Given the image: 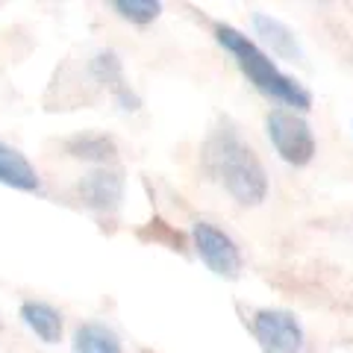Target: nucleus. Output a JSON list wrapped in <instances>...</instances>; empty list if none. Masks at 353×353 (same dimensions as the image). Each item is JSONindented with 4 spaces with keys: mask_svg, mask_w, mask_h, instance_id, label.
<instances>
[{
    "mask_svg": "<svg viewBox=\"0 0 353 353\" xmlns=\"http://www.w3.org/2000/svg\"><path fill=\"white\" fill-rule=\"evenodd\" d=\"M253 30H256V36L271 48L274 57L289 59V62H303L306 59L297 32L289 24H283L280 18L265 15V12H253Z\"/></svg>",
    "mask_w": 353,
    "mask_h": 353,
    "instance_id": "nucleus-8",
    "label": "nucleus"
},
{
    "mask_svg": "<svg viewBox=\"0 0 353 353\" xmlns=\"http://www.w3.org/2000/svg\"><path fill=\"white\" fill-rule=\"evenodd\" d=\"M88 71H92V77L101 85H106L109 92H112V97L118 101V106L124 109V112H136V109L141 106L139 94L130 88L127 77H124V65H121L118 53L115 50H101L94 53V59L88 62Z\"/></svg>",
    "mask_w": 353,
    "mask_h": 353,
    "instance_id": "nucleus-7",
    "label": "nucleus"
},
{
    "mask_svg": "<svg viewBox=\"0 0 353 353\" xmlns=\"http://www.w3.org/2000/svg\"><path fill=\"white\" fill-rule=\"evenodd\" d=\"M265 132H268V141L283 162L303 168V165L315 159V150H318L315 132L309 127V121L301 112H294V109H274V112H268Z\"/></svg>",
    "mask_w": 353,
    "mask_h": 353,
    "instance_id": "nucleus-3",
    "label": "nucleus"
},
{
    "mask_svg": "<svg viewBox=\"0 0 353 353\" xmlns=\"http://www.w3.org/2000/svg\"><path fill=\"white\" fill-rule=\"evenodd\" d=\"M201 162L209 180H215L236 203L241 206H259L268 197V174L253 148L239 136V130L230 121L209 132L203 148H201Z\"/></svg>",
    "mask_w": 353,
    "mask_h": 353,
    "instance_id": "nucleus-1",
    "label": "nucleus"
},
{
    "mask_svg": "<svg viewBox=\"0 0 353 353\" xmlns=\"http://www.w3.org/2000/svg\"><path fill=\"white\" fill-rule=\"evenodd\" d=\"M215 39L221 48L233 53L239 71L248 77V83L256 88V92H262L265 97H271V101H277L283 106H292L294 112H309V109H312V94H309L294 77L283 74L268 53L253 39H248L241 30L230 27V24H215Z\"/></svg>",
    "mask_w": 353,
    "mask_h": 353,
    "instance_id": "nucleus-2",
    "label": "nucleus"
},
{
    "mask_svg": "<svg viewBox=\"0 0 353 353\" xmlns=\"http://www.w3.org/2000/svg\"><path fill=\"white\" fill-rule=\"evenodd\" d=\"M71 353H124V347H121V339L106 324L85 321L74 330Z\"/></svg>",
    "mask_w": 353,
    "mask_h": 353,
    "instance_id": "nucleus-12",
    "label": "nucleus"
},
{
    "mask_svg": "<svg viewBox=\"0 0 353 353\" xmlns=\"http://www.w3.org/2000/svg\"><path fill=\"white\" fill-rule=\"evenodd\" d=\"M21 321H24L44 345H57V341H62L65 321H62V312L57 306H50L44 301H24L21 303Z\"/></svg>",
    "mask_w": 353,
    "mask_h": 353,
    "instance_id": "nucleus-10",
    "label": "nucleus"
},
{
    "mask_svg": "<svg viewBox=\"0 0 353 353\" xmlns=\"http://www.w3.org/2000/svg\"><path fill=\"white\" fill-rule=\"evenodd\" d=\"M77 194L88 209L97 212H115L124 201V174L115 168H97L88 171L80 183H77Z\"/></svg>",
    "mask_w": 353,
    "mask_h": 353,
    "instance_id": "nucleus-6",
    "label": "nucleus"
},
{
    "mask_svg": "<svg viewBox=\"0 0 353 353\" xmlns=\"http://www.w3.org/2000/svg\"><path fill=\"white\" fill-rule=\"evenodd\" d=\"M192 241H194V253L201 256V262L215 274V277L236 280L241 274L239 245L221 227L209 224V221H194L192 224Z\"/></svg>",
    "mask_w": 353,
    "mask_h": 353,
    "instance_id": "nucleus-5",
    "label": "nucleus"
},
{
    "mask_svg": "<svg viewBox=\"0 0 353 353\" xmlns=\"http://www.w3.org/2000/svg\"><path fill=\"white\" fill-rule=\"evenodd\" d=\"M0 183L18 192H39V171L30 165V159L21 150L0 141Z\"/></svg>",
    "mask_w": 353,
    "mask_h": 353,
    "instance_id": "nucleus-9",
    "label": "nucleus"
},
{
    "mask_svg": "<svg viewBox=\"0 0 353 353\" xmlns=\"http://www.w3.org/2000/svg\"><path fill=\"white\" fill-rule=\"evenodd\" d=\"M250 333L262 353H301L303 347V324L289 309L265 306L250 318Z\"/></svg>",
    "mask_w": 353,
    "mask_h": 353,
    "instance_id": "nucleus-4",
    "label": "nucleus"
},
{
    "mask_svg": "<svg viewBox=\"0 0 353 353\" xmlns=\"http://www.w3.org/2000/svg\"><path fill=\"white\" fill-rule=\"evenodd\" d=\"M350 124H353V121H350Z\"/></svg>",
    "mask_w": 353,
    "mask_h": 353,
    "instance_id": "nucleus-14",
    "label": "nucleus"
},
{
    "mask_svg": "<svg viewBox=\"0 0 353 353\" xmlns=\"http://www.w3.org/2000/svg\"><path fill=\"white\" fill-rule=\"evenodd\" d=\"M65 150H68V157H74V159L97 162V165H106L118 157L115 139H109L106 132H77V136L65 139Z\"/></svg>",
    "mask_w": 353,
    "mask_h": 353,
    "instance_id": "nucleus-11",
    "label": "nucleus"
},
{
    "mask_svg": "<svg viewBox=\"0 0 353 353\" xmlns=\"http://www.w3.org/2000/svg\"><path fill=\"white\" fill-rule=\"evenodd\" d=\"M112 9L121 15L132 21V24H150L162 15V3L159 0H115Z\"/></svg>",
    "mask_w": 353,
    "mask_h": 353,
    "instance_id": "nucleus-13",
    "label": "nucleus"
}]
</instances>
